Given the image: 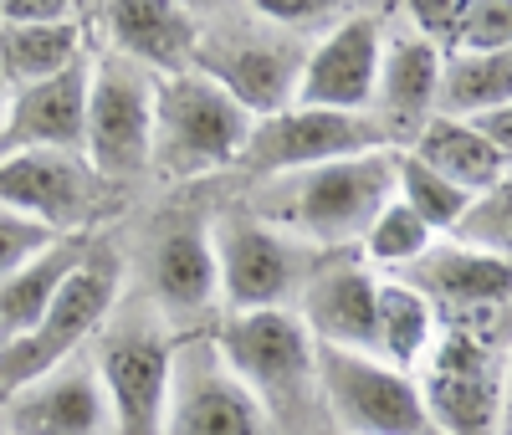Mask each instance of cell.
<instances>
[{"mask_svg":"<svg viewBox=\"0 0 512 435\" xmlns=\"http://www.w3.org/2000/svg\"><path fill=\"white\" fill-rule=\"evenodd\" d=\"M395 159L400 149H374L359 159H338L318 169L277 174L251 200V215L267 221L313 251H349L369 236L374 215L395 200Z\"/></svg>","mask_w":512,"mask_h":435,"instance_id":"obj_1","label":"cell"},{"mask_svg":"<svg viewBox=\"0 0 512 435\" xmlns=\"http://www.w3.org/2000/svg\"><path fill=\"white\" fill-rule=\"evenodd\" d=\"M88 359L103 384L113 435H164L175 343H169V328L154 302H144V297L118 302L103 333L93 338Z\"/></svg>","mask_w":512,"mask_h":435,"instance_id":"obj_2","label":"cell"},{"mask_svg":"<svg viewBox=\"0 0 512 435\" xmlns=\"http://www.w3.org/2000/svg\"><path fill=\"white\" fill-rule=\"evenodd\" d=\"M123 292V261L108 241H88V256L77 261V272L62 282L57 302L47 308L26 338H16L11 348H0V405L11 395H21L26 384L47 379L52 369L72 364L82 348H93V338L103 333V323L118 308Z\"/></svg>","mask_w":512,"mask_h":435,"instance_id":"obj_3","label":"cell"},{"mask_svg":"<svg viewBox=\"0 0 512 435\" xmlns=\"http://www.w3.org/2000/svg\"><path fill=\"white\" fill-rule=\"evenodd\" d=\"M251 113L205 72H175L154 87V164L169 180H200L241 164Z\"/></svg>","mask_w":512,"mask_h":435,"instance_id":"obj_4","label":"cell"},{"mask_svg":"<svg viewBox=\"0 0 512 435\" xmlns=\"http://www.w3.org/2000/svg\"><path fill=\"white\" fill-rule=\"evenodd\" d=\"M246 16H251L246 26H241V16H231V26H200L195 72L221 82L251 118H272V113L292 108L297 77H303L313 41L277 31L256 11H246Z\"/></svg>","mask_w":512,"mask_h":435,"instance_id":"obj_5","label":"cell"},{"mask_svg":"<svg viewBox=\"0 0 512 435\" xmlns=\"http://www.w3.org/2000/svg\"><path fill=\"white\" fill-rule=\"evenodd\" d=\"M216 348L267 415L303 410L308 389H318V343L292 308L231 313Z\"/></svg>","mask_w":512,"mask_h":435,"instance_id":"obj_6","label":"cell"},{"mask_svg":"<svg viewBox=\"0 0 512 435\" xmlns=\"http://www.w3.org/2000/svg\"><path fill=\"white\" fill-rule=\"evenodd\" d=\"M154 87L159 77L128 57L93 52L88 62V139L82 154L103 185L139 180L154 169Z\"/></svg>","mask_w":512,"mask_h":435,"instance_id":"obj_7","label":"cell"},{"mask_svg":"<svg viewBox=\"0 0 512 435\" xmlns=\"http://www.w3.org/2000/svg\"><path fill=\"white\" fill-rule=\"evenodd\" d=\"M221 267V297L231 302V313H262V308H297L308 277L318 272L323 251L308 241H297L256 215H226L210 231Z\"/></svg>","mask_w":512,"mask_h":435,"instance_id":"obj_8","label":"cell"},{"mask_svg":"<svg viewBox=\"0 0 512 435\" xmlns=\"http://www.w3.org/2000/svg\"><path fill=\"white\" fill-rule=\"evenodd\" d=\"M318 389L344 435H441L425 415L420 384L354 348H318Z\"/></svg>","mask_w":512,"mask_h":435,"instance_id":"obj_9","label":"cell"},{"mask_svg":"<svg viewBox=\"0 0 512 435\" xmlns=\"http://www.w3.org/2000/svg\"><path fill=\"white\" fill-rule=\"evenodd\" d=\"M374 149H390L384 128L369 113H328V108H282L272 118L251 123V139L241 164L251 174H297V169H318L338 159H359Z\"/></svg>","mask_w":512,"mask_h":435,"instance_id":"obj_10","label":"cell"},{"mask_svg":"<svg viewBox=\"0 0 512 435\" xmlns=\"http://www.w3.org/2000/svg\"><path fill=\"white\" fill-rule=\"evenodd\" d=\"M108 185L88 154H6L0 159V205L36 221L52 236H93L88 226L103 215Z\"/></svg>","mask_w":512,"mask_h":435,"instance_id":"obj_11","label":"cell"},{"mask_svg":"<svg viewBox=\"0 0 512 435\" xmlns=\"http://www.w3.org/2000/svg\"><path fill=\"white\" fill-rule=\"evenodd\" d=\"M384 41H390V31H384L379 11H349L333 31H323L308 47L292 108L369 113L374 108V87H379Z\"/></svg>","mask_w":512,"mask_h":435,"instance_id":"obj_12","label":"cell"},{"mask_svg":"<svg viewBox=\"0 0 512 435\" xmlns=\"http://www.w3.org/2000/svg\"><path fill=\"white\" fill-rule=\"evenodd\" d=\"M262 420H267V410L231 374L216 343L175 348L164 435H262Z\"/></svg>","mask_w":512,"mask_h":435,"instance_id":"obj_13","label":"cell"},{"mask_svg":"<svg viewBox=\"0 0 512 435\" xmlns=\"http://www.w3.org/2000/svg\"><path fill=\"white\" fill-rule=\"evenodd\" d=\"M425 415L441 435H492L497 425V379L487 364L482 338L451 328L431 354V374L415 379Z\"/></svg>","mask_w":512,"mask_h":435,"instance_id":"obj_14","label":"cell"},{"mask_svg":"<svg viewBox=\"0 0 512 435\" xmlns=\"http://www.w3.org/2000/svg\"><path fill=\"white\" fill-rule=\"evenodd\" d=\"M374 297H379V282L369 272V261H359L349 251H328L292 313L303 318V328L313 333L318 348L374 354V343H379L374 338Z\"/></svg>","mask_w":512,"mask_h":435,"instance_id":"obj_15","label":"cell"},{"mask_svg":"<svg viewBox=\"0 0 512 435\" xmlns=\"http://www.w3.org/2000/svg\"><path fill=\"white\" fill-rule=\"evenodd\" d=\"M0 430L6 435H113L93 359L77 354L72 364L11 395L0 405Z\"/></svg>","mask_w":512,"mask_h":435,"instance_id":"obj_16","label":"cell"},{"mask_svg":"<svg viewBox=\"0 0 512 435\" xmlns=\"http://www.w3.org/2000/svg\"><path fill=\"white\" fill-rule=\"evenodd\" d=\"M88 62L93 52L47 82L16 87L6 128H0V159L36 154V149L82 154V139H88Z\"/></svg>","mask_w":512,"mask_h":435,"instance_id":"obj_17","label":"cell"},{"mask_svg":"<svg viewBox=\"0 0 512 435\" xmlns=\"http://www.w3.org/2000/svg\"><path fill=\"white\" fill-rule=\"evenodd\" d=\"M88 21H98V31L108 41L103 52L128 57L154 77H175V72L195 67L200 16L185 6H169V0H118V6L88 11Z\"/></svg>","mask_w":512,"mask_h":435,"instance_id":"obj_18","label":"cell"},{"mask_svg":"<svg viewBox=\"0 0 512 435\" xmlns=\"http://www.w3.org/2000/svg\"><path fill=\"white\" fill-rule=\"evenodd\" d=\"M441 67H446V57L431 47V41H420L415 31H395L390 41H384V62H379V87H374L369 118L384 128L390 149H410V139L436 118Z\"/></svg>","mask_w":512,"mask_h":435,"instance_id":"obj_19","label":"cell"},{"mask_svg":"<svg viewBox=\"0 0 512 435\" xmlns=\"http://www.w3.org/2000/svg\"><path fill=\"white\" fill-rule=\"evenodd\" d=\"M149 302L159 308V318H205L221 302V267L216 246H210V226L180 221L154 241Z\"/></svg>","mask_w":512,"mask_h":435,"instance_id":"obj_20","label":"cell"},{"mask_svg":"<svg viewBox=\"0 0 512 435\" xmlns=\"http://www.w3.org/2000/svg\"><path fill=\"white\" fill-rule=\"evenodd\" d=\"M431 308L446 313H492L512 297V261L477 246H431L405 277Z\"/></svg>","mask_w":512,"mask_h":435,"instance_id":"obj_21","label":"cell"},{"mask_svg":"<svg viewBox=\"0 0 512 435\" xmlns=\"http://www.w3.org/2000/svg\"><path fill=\"white\" fill-rule=\"evenodd\" d=\"M405 154L420 159L431 174H441L446 185L466 190L472 200L487 195V190H497L507 180V159L477 134V123H466V118H431L410 139Z\"/></svg>","mask_w":512,"mask_h":435,"instance_id":"obj_22","label":"cell"},{"mask_svg":"<svg viewBox=\"0 0 512 435\" xmlns=\"http://www.w3.org/2000/svg\"><path fill=\"white\" fill-rule=\"evenodd\" d=\"M88 241L93 236H57L41 256H31L11 282H0V348H11L16 338H26L41 318H47L62 282L77 272V261L88 256Z\"/></svg>","mask_w":512,"mask_h":435,"instance_id":"obj_23","label":"cell"},{"mask_svg":"<svg viewBox=\"0 0 512 435\" xmlns=\"http://www.w3.org/2000/svg\"><path fill=\"white\" fill-rule=\"evenodd\" d=\"M82 57H88V26L77 11L47 26H0V77L11 87L47 82Z\"/></svg>","mask_w":512,"mask_h":435,"instance_id":"obj_24","label":"cell"},{"mask_svg":"<svg viewBox=\"0 0 512 435\" xmlns=\"http://www.w3.org/2000/svg\"><path fill=\"white\" fill-rule=\"evenodd\" d=\"M374 359L415 369L420 359H431V338H436V308L425 302L410 282H379L374 297Z\"/></svg>","mask_w":512,"mask_h":435,"instance_id":"obj_25","label":"cell"},{"mask_svg":"<svg viewBox=\"0 0 512 435\" xmlns=\"http://www.w3.org/2000/svg\"><path fill=\"white\" fill-rule=\"evenodd\" d=\"M512 103V52H456L441 67L436 118H482Z\"/></svg>","mask_w":512,"mask_h":435,"instance_id":"obj_26","label":"cell"},{"mask_svg":"<svg viewBox=\"0 0 512 435\" xmlns=\"http://www.w3.org/2000/svg\"><path fill=\"white\" fill-rule=\"evenodd\" d=\"M395 200H400L405 210H415L431 231H456V226L466 221V210H472V195L456 190V185H446L441 174H431L420 159H410L405 149H400V159H395Z\"/></svg>","mask_w":512,"mask_h":435,"instance_id":"obj_27","label":"cell"},{"mask_svg":"<svg viewBox=\"0 0 512 435\" xmlns=\"http://www.w3.org/2000/svg\"><path fill=\"white\" fill-rule=\"evenodd\" d=\"M369 261H379V267H415V261L436 246V231L420 221L415 210H405L400 200H390L379 215H374V226L369 236L359 241Z\"/></svg>","mask_w":512,"mask_h":435,"instance_id":"obj_28","label":"cell"},{"mask_svg":"<svg viewBox=\"0 0 512 435\" xmlns=\"http://www.w3.org/2000/svg\"><path fill=\"white\" fill-rule=\"evenodd\" d=\"M456 231H461L466 246L512 261V180H502L497 190L477 195L472 210H466V221H461Z\"/></svg>","mask_w":512,"mask_h":435,"instance_id":"obj_29","label":"cell"},{"mask_svg":"<svg viewBox=\"0 0 512 435\" xmlns=\"http://www.w3.org/2000/svg\"><path fill=\"white\" fill-rule=\"evenodd\" d=\"M262 21H272L277 31L297 36V41H318L323 31H333L344 21L354 6H333V0H262V6H251Z\"/></svg>","mask_w":512,"mask_h":435,"instance_id":"obj_30","label":"cell"},{"mask_svg":"<svg viewBox=\"0 0 512 435\" xmlns=\"http://www.w3.org/2000/svg\"><path fill=\"white\" fill-rule=\"evenodd\" d=\"M456 52H512V0H466Z\"/></svg>","mask_w":512,"mask_h":435,"instance_id":"obj_31","label":"cell"},{"mask_svg":"<svg viewBox=\"0 0 512 435\" xmlns=\"http://www.w3.org/2000/svg\"><path fill=\"white\" fill-rule=\"evenodd\" d=\"M410 26L420 41H431V47L441 57L456 52V41H461V21H466V0H415V6H405Z\"/></svg>","mask_w":512,"mask_h":435,"instance_id":"obj_32","label":"cell"},{"mask_svg":"<svg viewBox=\"0 0 512 435\" xmlns=\"http://www.w3.org/2000/svg\"><path fill=\"white\" fill-rule=\"evenodd\" d=\"M57 236L52 231H41L36 221H26V215H16V210H6L0 205V282H11L31 256H41Z\"/></svg>","mask_w":512,"mask_h":435,"instance_id":"obj_33","label":"cell"},{"mask_svg":"<svg viewBox=\"0 0 512 435\" xmlns=\"http://www.w3.org/2000/svg\"><path fill=\"white\" fill-rule=\"evenodd\" d=\"M72 11L77 6H67V0H6L0 6V26H47V21H62Z\"/></svg>","mask_w":512,"mask_h":435,"instance_id":"obj_34","label":"cell"},{"mask_svg":"<svg viewBox=\"0 0 512 435\" xmlns=\"http://www.w3.org/2000/svg\"><path fill=\"white\" fill-rule=\"evenodd\" d=\"M472 123H477V134H482V139L512 164V103L497 108V113H482V118H472Z\"/></svg>","mask_w":512,"mask_h":435,"instance_id":"obj_35","label":"cell"},{"mask_svg":"<svg viewBox=\"0 0 512 435\" xmlns=\"http://www.w3.org/2000/svg\"><path fill=\"white\" fill-rule=\"evenodd\" d=\"M11 98H16V87L0 77V128H6V113H11Z\"/></svg>","mask_w":512,"mask_h":435,"instance_id":"obj_36","label":"cell"},{"mask_svg":"<svg viewBox=\"0 0 512 435\" xmlns=\"http://www.w3.org/2000/svg\"><path fill=\"white\" fill-rule=\"evenodd\" d=\"M0 435H6V430H0Z\"/></svg>","mask_w":512,"mask_h":435,"instance_id":"obj_37","label":"cell"}]
</instances>
